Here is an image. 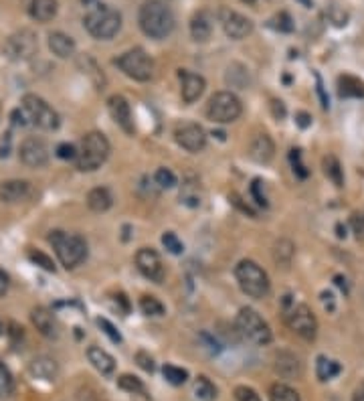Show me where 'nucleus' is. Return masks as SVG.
I'll use <instances>...</instances> for the list:
<instances>
[{
	"label": "nucleus",
	"instance_id": "4be33fe9",
	"mask_svg": "<svg viewBox=\"0 0 364 401\" xmlns=\"http://www.w3.org/2000/svg\"><path fill=\"white\" fill-rule=\"evenodd\" d=\"M87 359H89V363H92L101 375H111L116 371V359L109 355L108 351H104L101 346H89V348H87Z\"/></svg>",
	"mask_w": 364,
	"mask_h": 401
},
{
	"label": "nucleus",
	"instance_id": "7ed1b4c3",
	"mask_svg": "<svg viewBox=\"0 0 364 401\" xmlns=\"http://www.w3.org/2000/svg\"><path fill=\"white\" fill-rule=\"evenodd\" d=\"M109 140L101 134V132H89L81 140V148L77 150V158H75V166L81 172H94L99 166L108 160Z\"/></svg>",
	"mask_w": 364,
	"mask_h": 401
},
{
	"label": "nucleus",
	"instance_id": "ea45409f",
	"mask_svg": "<svg viewBox=\"0 0 364 401\" xmlns=\"http://www.w3.org/2000/svg\"><path fill=\"white\" fill-rule=\"evenodd\" d=\"M289 163H292L294 175H296L297 179H308L310 170L302 163V150H299V148H292V150H289Z\"/></svg>",
	"mask_w": 364,
	"mask_h": 401
},
{
	"label": "nucleus",
	"instance_id": "8fccbe9b",
	"mask_svg": "<svg viewBox=\"0 0 364 401\" xmlns=\"http://www.w3.org/2000/svg\"><path fill=\"white\" fill-rule=\"evenodd\" d=\"M351 225L356 239H364V215H352Z\"/></svg>",
	"mask_w": 364,
	"mask_h": 401
},
{
	"label": "nucleus",
	"instance_id": "603ef678",
	"mask_svg": "<svg viewBox=\"0 0 364 401\" xmlns=\"http://www.w3.org/2000/svg\"><path fill=\"white\" fill-rule=\"evenodd\" d=\"M231 203H233V205H237V207L241 209L243 213H249L251 217H255V211H253V209L249 207V205H243L241 199H239V194H237V193L231 194Z\"/></svg>",
	"mask_w": 364,
	"mask_h": 401
},
{
	"label": "nucleus",
	"instance_id": "20e7f679",
	"mask_svg": "<svg viewBox=\"0 0 364 401\" xmlns=\"http://www.w3.org/2000/svg\"><path fill=\"white\" fill-rule=\"evenodd\" d=\"M49 241L53 243L55 253L61 265H65L67 270L77 268L87 258V241L77 234H65L57 229V231H51Z\"/></svg>",
	"mask_w": 364,
	"mask_h": 401
},
{
	"label": "nucleus",
	"instance_id": "e433bc0d",
	"mask_svg": "<svg viewBox=\"0 0 364 401\" xmlns=\"http://www.w3.org/2000/svg\"><path fill=\"white\" fill-rule=\"evenodd\" d=\"M162 373L166 377V381L170 385H184L187 379H189V371L182 369V367H176V365H164L162 367Z\"/></svg>",
	"mask_w": 364,
	"mask_h": 401
},
{
	"label": "nucleus",
	"instance_id": "58836bf2",
	"mask_svg": "<svg viewBox=\"0 0 364 401\" xmlns=\"http://www.w3.org/2000/svg\"><path fill=\"white\" fill-rule=\"evenodd\" d=\"M14 391V381H13V375L11 371L0 363V400H6V397H11Z\"/></svg>",
	"mask_w": 364,
	"mask_h": 401
},
{
	"label": "nucleus",
	"instance_id": "393cba45",
	"mask_svg": "<svg viewBox=\"0 0 364 401\" xmlns=\"http://www.w3.org/2000/svg\"><path fill=\"white\" fill-rule=\"evenodd\" d=\"M114 205V197L109 193L108 187H95L87 193V207L95 213H104Z\"/></svg>",
	"mask_w": 364,
	"mask_h": 401
},
{
	"label": "nucleus",
	"instance_id": "bf43d9fd",
	"mask_svg": "<svg viewBox=\"0 0 364 401\" xmlns=\"http://www.w3.org/2000/svg\"><path fill=\"white\" fill-rule=\"evenodd\" d=\"M336 284L344 292H348V288H346V280H344V278H342V276H336Z\"/></svg>",
	"mask_w": 364,
	"mask_h": 401
},
{
	"label": "nucleus",
	"instance_id": "39448f33",
	"mask_svg": "<svg viewBox=\"0 0 364 401\" xmlns=\"http://www.w3.org/2000/svg\"><path fill=\"white\" fill-rule=\"evenodd\" d=\"M235 278L241 286V290L249 296V298H255L261 300L265 298L271 290L270 276L265 274V270L255 263L253 260H243L237 263L235 268Z\"/></svg>",
	"mask_w": 364,
	"mask_h": 401
},
{
	"label": "nucleus",
	"instance_id": "bb28decb",
	"mask_svg": "<svg viewBox=\"0 0 364 401\" xmlns=\"http://www.w3.org/2000/svg\"><path fill=\"white\" fill-rule=\"evenodd\" d=\"M211 33H213V25H211L209 14L206 13L194 14L192 21H190V35H192V39L199 43L209 41Z\"/></svg>",
	"mask_w": 364,
	"mask_h": 401
},
{
	"label": "nucleus",
	"instance_id": "0eeeda50",
	"mask_svg": "<svg viewBox=\"0 0 364 401\" xmlns=\"http://www.w3.org/2000/svg\"><path fill=\"white\" fill-rule=\"evenodd\" d=\"M114 65H118V70L123 71L130 79H136V82H150L154 77V61L140 47L130 49L118 59H114Z\"/></svg>",
	"mask_w": 364,
	"mask_h": 401
},
{
	"label": "nucleus",
	"instance_id": "680f3d73",
	"mask_svg": "<svg viewBox=\"0 0 364 401\" xmlns=\"http://www.w3.org/2000/svg\"><path fill=\"white\" fill-rule=\"evenodd\" d=\"M338 237H346V229H342V225H338Z\"/></svg>",
	"mask_w": 364,
	"mask_h": 401
},
{
	"label": "nucleus",
	"instance_id": "412c9836",
	"mask_svg": "<svg viewBox=\"0 0 364 401\" xmlns=\"http://www.w3.org/2000/svg\"><path fill=\"white\" fill-rule=\"evenodd\" d=\"M273 153H275V144L273 140L268 136V134H259L253 142H251V148H249V156L259 163V165H265L273 158Z\"/></svg>",
	"mask_w": 364,
	"mask_h": 401
},
{
	"label": "nucleus",
	"instance_id": "f257e3e1",
	"mask_svg": "<svg viewBox=\"0 0 364 401\" xmlns=\"http://www.w3.org/2000/svg\"><path fill=\"white\" fill-rule=\"evenodd\" d=\"M138 23L142 33L150 39H166L172 31H175V14L170 11V6H166V2L162 0H144V4L140 6L138 13Z\"/></svg>",
	"mask_w": 364,
	"mask_h": 401
},
{
	"label": "nucleus",
	"instance_id": "de8ad7c7",
	"mask_svg": "<svg viewBox=\"0 0 364 401\" xmlns=\"http://www.w3.org/2000/svg\"><path fill=\"white\" fill-rule=\"evenodd\" d=\"M235 400L237 401H261V397L257 395L255 389L241 385V388L235 389Z\"/></svg>",
	"mask_w": 364,
	"mask_h": 401
},
{
	"label": "nucleus",
	"instance_id": "6e6552de",
	"mask_svg": "<svg viewBox=\"0 0 364 401\" xmlns=\"http://www.w3.org/2000/svg\"><path fill=\"white\" fill-rule=\"evenodd\" d=\"M241 114V99L233 92H219L209 99V106H206V116L216 124H231L239 120Z\"/></svg>",
	"mask_w": 364,
	"mask_h": 401
},
{
	"label": "nucleus",
	"instance_id": "aec40b11",
	"mask_svg": "<svg viewBox=\"0 0 364 401\" xmlns=\"http://www.w3.org/2000/svg\"><path fill=\"white\" fill-rule=\"evenodd\" d=\"M31 193V185L27 180H4L0 182V201L4 203H18L25 201Z\"/></svg>",
	"mask_w": 364,
	"mask_h": 401
},
{
	"label": "nucleus",
	"instance_id": "a18cd8bd",
	"mask_svg": "<svg viewBox=\"0 0 364 401\" xmlns=\"http://www.w3.org/2000/svg\"><path fill=\"white\" fill-rule=\"evenodd\" d=\"M273 25L271 27L277 28V31H282V33H289V31H294V25H292V16L287 13H280L273 21H271Z\"/></svg>",
	"mask_w": 364,
	"mask_h": 401
},
{
	"label": "nucleus",
	"instance_id": "37998d69",
	"mask_svg": "<svg viewBox=\"0 0 364 401\" xmlns=\"http://www.w3.org/2000/svg\"><path fill=\"white\" fill-rule=\"evenodd\" d=\"M162 243H164V248L168 249L170 253H175V256H180L182 251H184V246H182V241L176 237V234L172 231H166L164 236H162Z\"/></svg>",
	"mask_w": 364,
	"mask_h": 401
},
{
	"label": "nucleus",
	"instance_id": "a19ab883",
	"mask_svg": "<svg viewBox=\"0 0 364 401\" xmlns=\"http://www.w3.org/2000/svg\"><path fill=\"white\" fill-rule=\"evenodd\" d=\"M154 180H156V185L162 187V189H172V187H176V175L170 168H158L156 175H154Z\"/></svg>",
	"mask_w": 364,
	"mask_h": 401
},
{
	"label": "nucleus",
	"instance_id": "3c124183",
	"mask_svg": "<svg viewBox=\"0 0 364 401\" xmlns=\"http://www.w3.org/2000/svg\"><path fill=\"white\" fill-rule=\"evenodd\" d=\"M136 361H138V365H140L144 371H148V373L154 371V361H152V357H148L144 351H140V353L136 355Z\"/></svg>",
	"mask_w": 364,
	"mask_h": 401
},
{
	"label": "nucleus",
	"instance_id": "1a4fd4ad",
	"mask_svg": "<svg viewBox=\"0 0 364 401\" xmlns=\"http://www.w3.org/2000/svg\"><path fill=\"white\" fill-rule=\"evenodd\" d=\"M23 111L27 114L28 124L43 128V130H57L61 124L59 114L43 97L35 94H27L23 97Z\"/></svg>",
	"mask_w": 364,
	"mask_h": 401
},
{
	"label": "nucleus",
	"instance_id": "ddd939ff",
	"mask_svg": "<svg viewBox=\"0 0 364 401\" xmlns=\"http://www.w3.org/2000/svg\"><path fill=\"white\" fill-rule=\"evenodd\" d=\"M136 268L140 270L142 276L154 284H162V280L166 276L162 258L158 256V251L152 248H142L136 253Z\"/></svg>",
	"mask_w": 364,
	"mask_h": 401
},
{
	"label": "nucleus",
	"instance_id": "9d476101",
	"mask_svg": "<svg viewBox=\"0 0 364 401\" xmlns=\"http://www.w3.org/2000/svg\"><path fill=\"white\" fill-rule=\"evenodd\" d=\"M285 322L304 341H314L318 334V320L306 304H294L285 312Z\"/></svg>",
	"mask_w": 364,
	"mask_h": 401
},
{
	"label": "nucleus",
	"instance_id": "e2e57ef3",
	"mask_svg": "<svg viewBox=\"0 0 364 401\" xmlns=\"http://www.w3.org/2000/svg\"><path fill=\"white\" fill-rule=\"evenodd\" d=\"M241 2H245V4H249V6H253L257 0H241Z\"/></svg>",
	"mask_w": 364,
	"mask_h": 401
},
{
	"label": "nucleus",
	"instance_id": "c85d7f7f",
	"mask_svg": "<svg viewBox=\"0 0 364 401\" xmlns=\"http://www.w3.org/2000/svg\"><path fill=\"white\" fill-rule=\"evenodd\" d=\"M180 201H182L187 207H199V205H201L202 193L199 180L189 179L182 185V189H180Z\"/></svg>",
	"mask_w": 364,
	"mask_h": 401
},
{
	"label": "nucleus",
	"instance_id": "dca6fc26",
	"mask_svg": "<svg viewBox=\"0 0 364 401\" xmlns=\"http://www.w3.org/2000/svg\"><path fill=\"white\" fill-rule=\"evenodd\" d=\"M108 108L116 124L120 126L126 134H134V120H132V108L123 96H111L108 99Z\"/></svg>",
	"mask_w": 364,
	"mask_h": 401
},
{
	"label": "nucleus",
	"instance_id": "b1692460",
	"mask_svg": "<svg viewBox=\"0 0 364 401\" xmlns=\"http://www.w3.org/2000/svg\"><path fill=\"white\" fill-rule=\"evenodd\" d=\"M49 49L59 59H69V57L75 55V41L69 35H65V33L55 31V33L49 35Z\"/></svg>",
	"mask_w": 364,
	"mask_h": 401
},
{
	"label": "nucleus",
	"instance_id": "423d86ee",
	"mask_svg": "<svg viewBox=\"0 0 364 401\" xmlns=\"http://www.w3.org/2000/svg\"><path fill=\"white\" fill-rule=\"evenodd\" d=\"M235 326H237V332L251 345L265 346L270 345L273 339L270 324L261 319V314L253 308H241L235 319Z\"/></svg>",
	"mask_w": 364,
	"mask_h": 401
},
{
	"label": "nucleus",
	"instance_id": "5701e85b",
	"mask_svg": "<svg viewBox=\"0 0 364 401\" xmlns=\"http://www.w3.org/2000/svg\"><path fill=\"white\" fill-rule=\"evenodd\" d=\"M31 320H33V324L37 326V331H39L43 336H47V339L57 336V322H55V317L51 314V310L39 306V308L33 310Z\"/></svg>",
	"mask_w": 364,
	"mask_h": 401
},
{
	"label": "nucleus",
	"instance_id": "4c0bfd02",
	"mask_svg": "<svg viewBox=\"0 0 364 401\" xmlns=\"http://www.w3.org/2000/svg\"><path fill=\"white\" fill-rule=\"evenodd\" d=\"M140 310L146 314V317H162L164 314V304H162L158 298L154 296H142L140 298Z\"/></svg>",
	"mask_w": 364,
	"mask_h": 401
},
{
	"label": "nucleus",
	"instance_id": "cd10ccee",
	"mask_svg": "<svg viewBox=\"0 0 364 401\" xmlns=\"http://www.w3.org/2000/svg\"><path fill=\"white\" fill-rule=\"evenodd\" d=\"M31 373L39 379H45V381H53L59 373V367L51 357H37L31 363Z\"/></svg>",
	"mask_w": 364,
	"mask_h": 401
},
{
	"label": "nucleus",
	"instance_id": "4d7b16f0",
	"mask_svg": "<svg viewBox=\"0 0 364 401\" xmlns=\"http://www.w3.org/2000/svg\"><path fill=\"white\" fill-rule=\"evenodd\" d=\"M116 302H120L121 306H123V314H128V312H130V302H128V298H126V294H118V296H116Z\"/></svg>",
	"mask_w": 364,
	"mask_h": 401
},
{
	"label": "nucleus",
	"instance_id": "4468645a",
	"mask_svg": "<svg viewBox=\"0 0 364 401\" xmlns=\"http://www.w3.org/2000/svg\"><path fill=\"white\" fill-rule=\"evenodd\" d=\"M219 18H221V25H223L225 35H227L229 39H233V41H241V39L249 37V35L253 33V23H251V18L235 13V11L223 9V11L219 13Z\"/></svg>",
	"mask_w": 364,
	"mask_h": 401
},
{
	"label": "nucleus",
	"instance_id": "f3484780",
	"mask_svg": "<svg viewBox=\"0 0 364 401\" xmlns=\"http://www.w3.org/2000/svg\"><path fill=\"white\" fill-rule=\"evenodd\" d=\"M178 77H180V94H182V99L184 104H194L199 97L202 96L204 87H206V82L204 77L199 75V73H192L189 70H180L178 71Z\"/></svg>",
	"mask_w": 364,
	"mask_h": 401
},
{
	"label": "nucleus",
	"instance_id": "49530a36",
	"mask_svg": "<svg viewBox=\"0 0 364 401\" xmlns=\"http://www.w3.org/2000/svg\"><path fill=\"white\" fill-rule=\"evenodd\" d=\"M97 324H99V329L111 339V343H121V334L116 331V326H114L108 319H97Z\"/></svg>",
	"mask_w": 364,
	"mask_h": 401
},
{
	"label": "nucleus",
	"instance_id": "a211bd4d",
	"mask_svg": "<svg viewBox=\"0 0 364 401\" xmlns=\"http://www.w3.org/2000/svg\"><path fill=\"white\" fill-rule=\"evenodd\" d=\"M27 14L37 23H49L57 16L59 4L57 0H23Z\"/></svg>",
	"mask_w": 364,
	"mask_h": 401
},
{
	"label": "nucleus",
	"instance_id": "7c9ffc66",
	"mask_svg": "<svg viewBox=\"0 0 364 401\" xmlns=\"http://www.w3.org/2000/svg\"><path fill=\"white\" fill-rule=\"evenodd\" d=\"M340 371H342V367L338 365L336 361L328 359V357H318V363H316V375H318L320 381H330V379H334Z\"/></svg>",
	"mask_w": 364,
	"mask_h": 401
},
{
	"label": "nucleus",
	"instance_id": "c9c22d12",
	"mask_svg": "<svg viewBox=\"0 0 364 401\" xmlns=\"http://www.w3.org/2000/svg\"><path fill=\"white\" fill-rule=\"evenodd\" d=\"M118 385H120L123 391H128V393H134V395H144V397H148L144 383H142L138 377H134V375H121L120 379H118Z\"/></svg>",
	"mask_w": 364,
	"mask_h": 401
},
{
	"label": "nucleus",
	"instance_id": "2eb2a0df",
	"mask_svg": "<svg viewBox=\"0 0 364 401\" xmlns=\"http://www.w3.org/2000/svg\"><path fill=\"white\" fill-rule=\"evenodd\" d=\"M175 138L178 142V146H182L189 153H201L206 146V132L194 122L178 126L175 130Z\"/></svg>",
	"mask_w": 364,
	"mask_h": 401
},
{
	"label": "nucleus",
	"instance_id": "9b49d317",
	"mask_svg": "<svg viewBox=\"0 0 364 401\" xmlns=\"http://www.w3.org/2000/svg\"><path fill=\"white\" fill-rule=\"evenodd\" d=\"M37 49H39L37 35L28 28L14 33L4 43V55L13 59V61H27L37 53Z\"/></svg>",
	"mask_w": 364,
	"mask_h": 401
},
{
	"label": "nucleus",
	"instance_id": "2f4dec72",
	"mask_svg": "<svg viewBox=\"0 0 364 401\" xmlns=\"http://www.w3.org/2000/svg\"><path fill=\"white\" fill-rule=\"evenodd\" d=\"M194 395H197L201 401H215L216 400L215 383H213L209 377L201 375V377L194 381Z\"/></svg>",
	"mask_w": 364,
	"mask_h": 401
},
{
	"label": "nucleus",
	"instance_id": "0e129e2a",
	"mask_svg": "<svg viewBox=\"0 0 364 401\" xmlns=\"http://www.w3.org/2000/svg\"><path fill=\"white\" fill-rule=\"evenodd\" d=\"M0 332H2V322H0Z\"/></svg>",
	"mask_w": 364,
	"mask_h": 401
},
{
	"label": "nucleus",
	"instance_id": "f704fd0d",
	"mask_svg": "<svg viewBox=\"0 0 364 401\" xmlns=\"http://www.w3.org/2000/svg\"><path fill=\"white\" fill-rule=\"evenodd\" d=\"M270 400L271 401H302L299 400V393L296 389H292L285 383H275L270 389Z\"/></svg>",
	"mask_w": 364,
	"mask_h": 401
},
{
	"label": "nucleus",
	"instance_id": "864d4df0",
	"mask_svg": "<svg viewBox=\"0 0 364 401\" xmlns=\"http://www.w3.org/2000/svg\"><path fill=\"white\" fill-rule=\"evenodd\" d=\"M296 124L299 128H310L311 126V116L306 111H297L296 114Z\"/></svg>",
	"mask_w": 364,
	"mask_h": 401
},
{
	"label": "nucleus",
	"instance_id": "6e6d98bb",
	"mask_svg": "<svg viewBox=\"0 0 364 401\" xmlns=\"http://www.w3.org/2000/svg\"><path fill=\"white\" fill-rule=\"evenodd\" d=\"M9 292V276H6V272L0 268V296H4Z\"/></svg>",
	"mask_w": 364,
	"mask_h": 401
},
{
	"label": "nucleus",
	"instance_id": "a878e982",
	"mask_svg": "<svg viewBox=\"0 0 364 401\" xmlns=\"http://www.w3.org/2000/svg\"><path fill=\"white\" fill-rule=\"evenodd\" d=\"M338 96L340 97H364V82L354 75L338 77Z\"/></svg>",
	"mask_w": 364,
	"mask_h": 401
},
{
	"label": "nucleus",
	"instance_id": "79ce46f5",
	"mask_svg": "<svg viewBox=\"0 0 364 401\" xmlns=\"http://www.w3.org/2000/svg\"><path fill=\"white\" fill-rule=\"evenodd\" d=\"M28 260L33 263H37V265H40V268L47 270V272H55L53 260H51L49 256H45L39 249H31V251H28Z\"/></svg>",
	"mask_w": 364,
	"mask_h": 401
},
{
	"label": "nucleus",
	"instance_id": "13d9d810",
	"mask_svg": "<svg viewBox=\"0 0 364 401\" xmlns=\"http://www.w3.org/2000/svg\"><path fill=\"white\" fill-rule=\"evenodd\" d=\"M316 79H318V94H320V97H322V106H324V110H328V99H326V96H324L322 82H320V77H316Z\"/></svg>",
	"mask_w": 364,
	"mask_h": 401
},
{
	"label": "nucleus",
	"instance_id": "f03ea898",
	"mask_svg": "<svg viewBox=\"0 0 364 401\" xmlns=\"http://www.w3.org/2000/svg\"><path fill=\"white\" fill-rule=\"evenodd\" d=\"M83 27L94 39L109 41L120 33L121 14L109 4L97 2L94 6H89L87 14L83 16Z\"/></svg>",
	"mask_w": 364,
	"mask_h": 401
},
{
	"label": "nucleus",
	"instance_id": "c756f323",
	"mask_svg": "<svg viewBox=\"0 0 364 401\" xmlns=\"http://www.w3.org/2000/svg\"><path fill=\"white\" fill-rule=\"evenodd\" d=\"M225 79L235 89H247L249 87V71L241 63H231Z\"/></svg>",
	"mask_w": 364,
	"mask_h": 401
},
{
	"label": "nucleus",
	"instance_id": "052dcab7",
	"mask_svg": "<svg viewBox=\"0 0 364 401\" xmlns=\"http://www.w3.org/2000/svg\"><path fill=\"white\" fill-rule=\"evenodd\" d=\"M352 401H364V388L360 391H356V395H354V400Z\"/></svg>",
	"mask_w": 364,
	"mask_h": 401
},
{
	"label": "nucleus",
	"instance_id": "c03bdc74",
	"mask_svg": "<svg viewBox=\"0 0 364 401\" xmlns=\"http://www.w3.org/2000/svg\"><path fill=\"white\" fill-rule=\"evenodd\" d=\"M55 154L61 158V160H75L77 158V148L69 142H61L57 148H55Z\"/></svg>",
	"mask_w": 364,
	"mask_h": 401
},
{
	"label": "nucleus",
	"instance_id": "473e14b6",
	"mask_svg": "<svg viewBox=\"0 0 364 401\" xmlns=\"http://www.w3.org/2000/svg\"><path fill=\"white\" fill-rule=\"evenodd\" d=\"M324 172H326V177L332 180L336 187H342V185H344L342 165L338 163L336 156H326V158H324Z\"/></svg>",
	"mask_w": 364,
	"mask_h": 401
},
{
	"label": "nucleus",
	"instance_id": "5fc2aeb1",
	"mask_svg": "<svg viewBox=\"0 0 364 401\" xmlns=\"http://www.w3.org/2000/svg\"><path fill=\"white\" fill-rule=\"evenodd\" d=\"M271 108H273V116H275L277 120L285 116V106H283V101H277V99H273V101H271Z\"/></svg>",
	"mask_w": 364,
	"mask_h": 401
},
{
	"label": "nucleus",
	"instance_id": "09e8293b",
	"mask_svg": "<svg viewBox=\"0 0 364 401\" xmlns=\"http://www.w3.org/2000/svg\"><path fill=\"white\" fill-rule=\"evenodd\" d=\"M261 189H263V182H261V179L253 180V185H251V194L255 197V203L259 205V207H268V199H265V194L261 193Z\"/></svg>",
	"mask_w": 364,
	"mask_h": 401
},
{
	"label": "nucleus",
	"instance_id": "72a5a7b5",
	"mask_svg": "<svg viewBox=\"0 0 364 401\" xmlns=\"http://www.w3.org/2000/svg\"><path fill=\"white\" fill-rule=\"evenodd\" d=\"M296 253V246L289 241V239H280L275 243V249H273V258L275 262L282 263V265H289L292 263V258Z\"/></svg>",
	"mask_w": 364,
	"mask_h": 401
},
{
	"label": "nucleus",
	"instance_id": "6ab92c4d",
	"mask_svg": "<svg viewBox=\"0 0 364 401\" xmlns=\"http://www.w3.org/2000/svg\"><path fill=\"white\" fill-rule=\"evenodd\" d=\"M275 371L285 377V379H294V377H302L304 373V365L297 355L294 353H287V351H282L275 355Z\"/></svg>",
	"mask_w": 364,
	"mask_h": 401
},
{
	"label": "nucleus",
	"instance_id": "f8f14e48",
	"mask_svg": "<svg viewBox=\"0 0 364 401\" xmlns=\"http://www.w3.org/2000/svg\"><path fill=\"white\" fill-rule=\"evenodd\" d=\"M18 158L28 168H40L49 163V146L43 138L28 136L23 140V144L18 148Z\"/></svg>",
	"mask_w": 364,
	"mask_h": 401
}]
</instances>
